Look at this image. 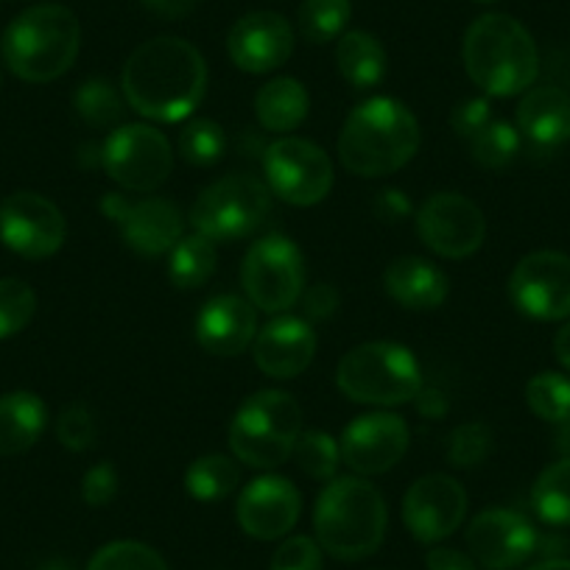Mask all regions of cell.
<instances>
[{
    "instance_id": "cb8c5ba5",
    "label": "cell",
    "mask_w": 570,
    "mask_h": 570,
    "mask_svg": "<svg viewBox=\"0 0 570 570\" xmlns=\"http://www.w3.org/2000/svg\"><path fill=\"white\" fill-rule=\"evenodd\" d=\"M383 288L409 311H434L448 299V274L425 257L405 255L389 263Z\"/></svg>"
},
{
    "instance_id": "b9f144b4",
    "label": "cell",
    "mask_w": 570,
    "mask_h": 570,
    "mask_svg": "<svg viewBox=\"0 0 570 570\" xmlns=\"http://www.w3.org/2000/svg\"><path fill=\"white\" fill-rule=\"evenodd\" d=\"M115 495H118V473H115L112 464H92L85 479H81V498H85L87 507H107V503H112Z\"/></svg>"
},
{
    "instance_id": "8992f818",
    "label": "cell",
    "mask_w": 570,
    "mask_h": 570,
    "mask_svg": "<svg viewBox=\"0 0 570 570\" xmlns=\"http://www.w3.org/2000/svg\"><path fill=\"white\" fill-rule=\"evenodd\" d=\"M303 434V409L288 392L263 389L246 397L229 425V448L246 468L274 470L285 464Z\"/></svg>"
},
{
    "instance_id": "681fc988",
    "label": "cell",
    "mask_w": 570,
    "mask_h": 570,
    "mask_svg": "<svg viewBox=\"0 0 570 570\" xmlns=\"http://www.w3.org/2000/svg\"><path fill=\"white\" fill-rule=\"evenodd\" d=\"M553 353H557V361L570 372V322L557 333L553 338Z\"/></svg>"
},
{
    "instance_id": "52a82bcc",
    "label": "cell",
    "mask_w": 570,
    "mask_h": 570,
    "mask_svg": "<svg viewBox=\"0 0 570 570\" xmlns=\"http://www.w3.org/2000/svg\"><path fill=\"white\" fill-rule=\"evenodd\" d=\"M336 383L353 403L392 409L411 403L422 392V370L403 344L366 342L338 361Z\"/></svg>"
},
{
    "instance_id": "60d3db41",
    "label": "cell",
    "mask_w": 570,
    "mask_h": 570,
    "mask_svg": "<svg viewBox=\"0 0 570 570\" xmlns=\"http://www.w3.org/2000/svg\"><path fill=\"white\" fill-rule=\"evenodd\" d=\"M268 570H322V546L311 537H292L274 551Z\"/></svg>"
},
{
    "instance_id": "3957f363",
    "label": "cell",
    "mask_w": 570,
    "mask_h": 570,
    "mask_svg": "<svg viewBox=\"0 0 570 570\" xmlns=\"http://www.w3.org/2000/svg\"><path fill=\"white\" fill-rule=\"evenodd\" d=\"M462 59L473 85L495 98L531 90L540 73L534 37L509 14H484L475 20L464 35Z\"/></svg>"
},
{
    "instance_id": "ee69618b",
    "label": "cell",
    "mask_w": 570,
    "mask_h": 570,
    "mask_svg": "<svg viewBox=\"0 0 570 570\" xmlns=\"http://www.w3.org/2000/svg\"><path fill=\"white\" fill-rule=\"evenodd\" d=\"M338 303H342V297H338L336 288H333V285H327V283H316V285H311L308 292H303L305 316H308V320H314V322L331 320V316L336 314Z\"/></svg>"
},
{
    "instance_id": "7dc6e473",
    "label": "cell",
    "mask_w": 570,
    "mask_h": 570,
    "mask_svg": "<svg viewBox=\"0 0 570 570\" xmlns=\"http://www.w3.org/2000/svg\"><path fill=\"white\" fill-rule=\"evenodd\" d=\"M140 3L163 20H179L194 12L196 7V0H140Z\"/></svg>"
},
{
    "instance_id": "e0dca14e",
    "label": "cell",
    "mask_w": 570,
    "mask_h": 570,
    "mask_svg": "<svg viewBox=\"0 0 570 570\" xmlns=\"http://www.w3.org/2000/svg\"><path fill=\"white\" fill-rule=\"evenodd\" d=\"M411 431L403 416L389 411H372L344 428L342 462L358 475L389 473L405 456Z\"/></svg>"
},
{
    "instance_id": "c3c4849f",
    "label": "cell",
    "mask_w": 570,
    "mask_h": 570,
    "mask_svg": "<svg viewBox=\"0 0 570 570\" xmlns=\"http://www.w3.org/2000/svg\"><path fill=\"white\" fill-rule=\"evenodd\" d=\"M416 409H420V414H425L428 420H436V416H442L448 411V397L442 392H436V389H422V392L416 394Z\"/></svg>"
},
{
    "instance_id": "816d5d0a",
    "label": "cell",
    "mask_w": 570,
    "mask_h": 570,
    "mask_svg": "<svg viewBox=\"0 0 570 570\" xmlns=\"http://www.w3.org/2000/svg\"><path fill=\"white\" fill-rule=\"evenodd\" d=\"M475 3H495V0H475Z\"/></svg>"
},
{
    "instance_id": "603a6c76",
    "label": "cell",
    "mask_w": 570,
    "mask_h": 570,
    "mask_svg": "<svg viewBox=\"0 0 570 570\" xmlns=\"http://www.w3.org/2000/svg\"><path fill=\"white\" fill-rule=\"evenodd\" d=\"M518 131L529 146L553 151L570 140V92L557 85L525 90L518 107Z\"/></svg>"
},
{
    "instance_id": "5bb4252c",
    "label": "cell",
    "mask_w": 570,
    "mask_h": 570,
    "mask_svg": "<svg viewBox=\"0 0 570 570\" xmlns=\"http://www.w3.org/2000/svg\"><path fill=\"white\" fill-rule=\"evenodd\" d=\"M509 297L520 314L540 322L570 316V255L531 252L509 277Z\"/></svg>"
},
{
    "instance_id": "836d02e7",
    "label": "cell",
    "mask_w": 570,
    "mask_h": 570,
    "mask_svg": "<svg viewBox=\"0 0 570 570\" xmlns=\"http://www.w3.org/2000/svg\"><path fill=\"white\" fill-rule=\"evenodd\" d=\"M525 403L540 420L553 425L570 422V381L557 372H540L525 386Z\"/></svg>"
},
{
    "instance_id": "484cf974",
    "label": "cell",
    "mask_w": 570,
    "mask_h": 570,
    "mask_svg": "<svg viewBox=\"0 0 570 570\" xmlns=\"http://www.w3.org/2000/svg\"><path fill=\"white\" fill-rule=\"evenodd\" d=\"M311 96L297 79L279 76V79L266 81L255 96V115L261 126L274 135H288L299 129L308 118Z\"/></svg>"
},
{
    "instance_id": "d6986e66",
    "label": "cell",
    "mask_w": 570,
    "mask_h": 570,
    "mask_svg": "<svg viewBox=\"0 0 570 570\" xmlns=\"http://www.w3.org/2000/svg\"><path fill=\"white\" fill-rule=\"evenodd\" d=\"M303 512L299 490L283 475H261L238 498V523L255 540H279L297 525Z\"/></svg>"
},
{
    "instance_id": "f907efd6",
    "label": "cell",
    "mask_w": 570,
    "mask_h": 570,
    "mask_svg": "<svg viewBox=\"0 0 570 570\" xmlns=\"http://www.w3.org/2000/svg\"><path fill=\"white\" fill-rule=\"evenodd\" d=\"M525 570H570V559H546V562L531 564Z\"/></svg>"
},
{
    "instance_id": "7c38bea8",
    "label": "cell",
    "mask_w": 570,
    "mask_h": 570,
    "mask_svg": "<svg viewBox=\"0 0 570 570\" xmlns=\"http://www.w3.org/2000/svg\"><path fill=\"white\" fill-rule=\"evenodd\" d=\"M101 213L118 227L124 244L142 257L168 255L185 235L183 210L160 196L126 199L124 194H107Z\"/></svg>"
},
{
    "instance_id": "ac0fdd59",
    "label": "cell",
    "mask_w": 570,
    "mask_h": 570,
    "mask_svg": "<svg viewBox=\"0 0 570 570\" xmlns=\"http://www.w3.org/2000/svg\"><path fill=\"white\" fill-rule=\"evenodd\" d=\"M468 548L490 570H509L534 557L540 534L529 518L512 509H487L475 514L468 529Z\"/></svg>"
},
{
    "instance_id": "f546056e",
    "label": "cell",
    "mask_w": 570,
    "mask_h": 570,
    "mask_svg": "<svg viewBox=\"0 0 570 570\" xmlns=\"http://www.w3.org/2000/svg\"><path fill=\"white\" fill-rule=\"evenodd\" d=\"M531 507L548 525H570V456L540 473L531 490Z\"/></svg>"
},
{
    "instance_id": "8d00e7d4",
    "label": "cell",
    "mask_w": 570,
    "mask_h": 570,
    "mask_svg": "<svg viewBox=\"0 0 570 570\" xmlns=\"http://www.w3.org/2000/svg\"><path fill=\"white\" fill-rule=\"evenodd\" d=\"M87 570H168L166 559L146 542L118 540L104 546L90 559Z\"/></svg>"
},
{
    "instance_id": "d6a6232c",
    "label": "cell",
    "mask_w": 570,
    "mask_h": 570,
    "mask_svg": "<svg viewBox=\"0 0 570 570\" xmlns=\"http://www.w3.org/2000/svg\"><path fill=\"white\" fill-rule=\"evenodd\" d=\"M350 14H353L350 0H305L299 7V35L314 46H325L344 35Z\"/></svg>"
},
{
    "instance_id": "1f68e13d",
    "label": "cell",
    "mask_w": 570,
    "mask_h": 570,
    "mask_svg": "<svg viewBox=\"0 0 570 570\" xmlns=\"http://www.w3.org/2000/svg\"><path fill=\"white\" fill-rule=\"evenodd\" d=\"M520 142H523V137H520L518 126L492 118L490 124L470 140V149H473V160L479 163L481 168L503 171V168H509L518 160Z\"/></svg>"
},
{
    "instance_id": "f1b7e54d",
    "label": "cell",
    "mask_w": 570,
    "mask_h": 570,
    "mask_svg": "<svg viewBox=\"0 0 570 570\" xmlns=\"http://www.w3.org/2000/svg\"><path fill=\"white\" fill-rule=\"evenodd\" d=\"M240 484V468L235 459L224 456V453H207L190 462L188 473H185V490L194 501L213 503L227 498Z\"/></svg>"
},
{
    "instance_id": "bcb514c9",
    "label": "cell",
    "mask_w": 570,
    "mask_h": 570,
    "mask_svg": "<svg viewBox=\"0 0 570 570\" xmlns=\"http://www.w3.org/2000/svg\"><path fill=\"white\" fill-rule=\"evenodd\" d=\"M428 570H475L473 559L456 548H434L425 557Z\"/></svg>"
},
{
    "instance_id": "f35d334b",
    "label": "cell",
    "mask_w": 570,
    "mask_h": 570,
    "mask_svg": "<svg viewBox=\"0 0 570 570\" xmlns=\"http://www.w3.org/2000/svg\"><path fill=\"white\" fill-rule=\"evenodd\" d=\"M492 453V431L484 422H464L448 436V462L459 470H473Z\"/></svg>"
},
{
    "instance_id": "9a60e30c",
    "label": "cell",
    "mask_w": 570,
    "mask_h": 570,
    "mask_svg": "<svg viewBox=\"0 0 570 570\" xmlns=\"http://www.w3.org/2000/svg\"><path fill=\"white\" fill-rule=\"evenodd\" d=\"M68 224L51 199L31 190L0 202V240L20 257L42 261L62 249Z\"/></svg>"
},
{
    "instance_id": "6da1fadb",
    "label": "cell",
    "mask_w": 570,
    "mask_h": 570,
    "mask_svg": "<svg viewBox=\"0 0 570 570\" xmlns=\"http://www.w3.org/2000/svg\"><path fill=\"white\" fill-rule=\"evenodd\" d=\"M120 85L137 115L155 124H179L205 98L207 62L188 40L157 37L131 51Z\"/></svg>"
},
{
    "instance_id": "9c48e42d",
    "label": "cell",
    "mask_w": 570,
    "mask_h": 570,
    "mask_svg": "<svg viewBox=\"0 0 570 570\" xmlns=\"http://www.w3.org/2000/svg\"><path fill=\"white\" fill-rule=\"evenodd\" d=\"M246 299L263 314H285L303 299L305 261L299 246L285 235L255 240L240 263Z\"/></svg>"
},
{
    "instance_id": "4dcf8cb0",
    "label": "cell",
    "mask_w": 570,
    "mask_h": 570,
    "mask_svg": "<svg viewBox=\"0 0 570 570\" xmlns=\"http://www.w3.org/2000/svg\"><path fill=\"white\" fill-rule=\"evenodd\" d=\"M76 115L92 129H112L124 118V98L109 79H87L73 96Z\"/></svg>"
},
{
    "instance_id": "30bf717a",
    "label": "cell",
    "mask_w": 570,
    "mask_h": 570,
    "mask_svg": "<svg viewBox=\"0 0 570 570\" xmlns=\"http://www.w3.org/2000/svg\"><path fill=\"white\" fill-rule=\"evenodd\" d=\"M101 166L124 190L151 194L171 177V142L149 124H120L101 142Z\"/></svg>"
},
{
    "instance_id": "d4e9b609",
    "label": "cell",
    "mask_w": 570,
    "mask_h": 570,
    "mask_svg": "<svg viewBox=\"0 0 570 570\" xmlns=\"http://www.w3.org/2000/svg\"><path fill=\"white\" fill-rule=\"evenodd\" d=\"M48 409L35 392H9L0 397V456H20L42 436Z\"/></svg>"
},
{
    "instance_id": "8fae6325",
    "label": "cell",
    "mask_w": 570,
    "mask_h": 570,
    "mask_svg": "<svg viewBox=\"0 0 570 570\" xmlns=\"http://www.w3.org/2000/svg\"><path fill=\"white\" fill-rule=\"evenodd\" d=\"M266 188L294 207L320 205L333 188V163L327 151L305 137H279L263 155Z\"/></svg>"
},
{
    "instance_id": "7402d4cb",
    "label": "cell",
    "mask_w": 570,
    "mask_h": 570,
    "mask_svg": "<svg viewBox=\"0 0 570 570\" xmlns=\"http://www.w3.org/2000/svg\"><path fill=\"white\" fill-rule=\"evenodd\" d=\"M257 336V308L244 297L222 294L202 305L196 316V342L222 358L240 355Z\"/></svg>"
},
{
    "instance_id": "ab89813d",
    "label": "cell",
    "mask_w": 570,
    "mask_h": 570,
    "mask_svg": "<svg viewBox=\"0 0 570 570\" xmlns=\"http://www.w3.org/2000/svg\"><path fill=\"white\" fill-rule=\"evenodd\" d=\"M57 436L68 451L85 453L96 445L98 428L92 420V411L85 403H70L65 405L62 414L57 420Z\"/></svg>"
},
{
    "instance_id": "e575fe53",
    "label": "cell",
    "mask_w": 570,
    "mask_h": 570,
    "mask_svg": "<svg viewBox=\"0 0 570 570\" xmlns=\"http://www.w3.org/2000/svg\"><path fill=\"white\" fill-rule=\"evenodd\" d=\"M227 151V137L224 129L210 118H194L183 126L179 131V155L190 163V166H216Z\"/></svg>"
},
{
    "instance_id": "74e56055",
    "label": "cell",
    "mask_w": 570,
    "mask_h": 570,
    "mask_svg": "<svg viewBox=\"0 0 570 570\" xmlns=\"http://www.w3.org/2000/svg\"><path fill=\"white\" fill-rule=\"evenodd\" d=\"M37 311V294L23 279L3 277L0 279V342L18 336L26 331Z\"/></svg>"
},
{
    "instance_id": "7bdbcfd3",
    "label": "cell",
    "mask_w": 570,
    "mask_h": 570,
    "mask_svg": "<svg viewBox=\"0 0 570 570\" xmlns=\"http://www.w3.org/2000/svg\"><path fill=\"white\" fill-rule=\"evenodd\" d=\"M492 118H495V115H492V107L487 98H468V101H459L456 107H453L451 126L453 131H456V137L470 142Z\"/></svg>"
},
{
    "instance_id": "d590c367",
    "label": "cell",
    "mask_w": 570,
    "mask_h": 570,
    "mask_svg": "<svg viewBox=\"0 0 570 570\" xmlns=\"http://www.w3.org/2000/svg\"><path fill=\"white\" fill-rule=\"evenodd\" d=\"M292 456L297 459L305 475L316 481H331L342 464V445L325 431H303Z\"/></svg>"
},
{
    "instance_id": "4fadbf2b",
    "label": "cell",
    "mask_w": 570,
    "mask_h": 570,
    "mask_svg": "<svg viewBox=\"0 0 570 570\" xmlns=\"http://www.w3.org/2000/svg\"><path fill=\"white\" fill-rule=\"evenodd\" d=\"M416 233L434 255L462 261L484 246L487 218L468 196L445 190L422 202L416 213Z\"/></svg>"
},
{
    "instance_id": "ba28073f",
    "label": "cell",
    "mask_w": 570,
    "mask_h": 570,
    "mask_svg": "<svg viewBox=\"0 0 570 570\" xmlns=\"http://www.w3.org/2000/svg\"><path fill=\"white\" fill-rule=\"evenodd\" d=\"M272 190L255 177L233 174L199 194L190 207V227L213 244H233L255 233L268 216Z\"/></svg>"
},
{
    "instance_id": "83f0119b",
    "label": "cell",
    "mask_w": 570,
    "mask_h": 570,
    "mask_svg": "<svg viewBox=\"0 0 570 570\" xmlns=\"http://www.w3.org/2000/svg\"><path fill=\"white\" fill-rule=\"evenodd\" d=\"M218 252L210 238L190 233L179 238V244L168 252V279L183 292H194L210 283L216 274Z\"/></svg>"
},
{
    "instance_id": "f6af8a7d",
    "label": "cell",
    "mask_w": 570,
    "mask_h": 570,
    "mask_svg": "<svg viewBox=\"0 0 570 570\" xmlns=\"http://www.w3.org/2000/svg\"><path fill=\"white\" fill-rule=\"evenodd\" d=\"M375 213L381 216V222L386 224H400L403 218L411 216V202L403 190H383L375 199Z\"/></svg>"
},
{
    "instance_id": "5b68a950",
    "label": "cell",
    "mask_w": 570,
    "mask_h": 570,
    "mask_svg": "<svg viewBox=\"0 0 570 570\" xmlns=\"http://www.w3.org/2000/svg\"><path fill=\"white\" fill-rule=\"evenodd\" d=\"M81 48L79 18L68 7L42 3L9 23L0 51L7 68L29 85H48L73 68Z\"/></svg>"
},
{
    "instance_id": "44dd1931",
    "label": "cell",
    "mask_w": 570,
    "mask_h": 570,
    "mask_svg": "<svg viewBox=\"0 0 570 570\" xmlns=\"http://www.w3.org/2000/svg\"><path fill=\"white\" fill-rule=\"evenodd\" d=\"M252 355L263 375L274 381H292L303 375L316 355V333L299 316H277L252 342Z\"/></svg>"
},
{
    "instance_id": "4316f807",
    "label": "cell",
    "mask_w": 570,
    "mask_h": 570,
    "mask_svg": "<svg viewBox=\"0 0 570 570\" xmlns=\"http://www.w3.org/2000/svg\"><path fill=\"white\" fill-rule=\"evenodd\" d=\"M336 65L338 73L344 76V81L350 87H355V90H370V87H377L383 81L389 59L377 37H372L370 31L353 29L338 37Z\"/></svg>"
},
{
    "instance_id": "2e32d148",
    "label": "cell",
    "mask_w": 570,
    "mask_h": 570,
    "mask_svg": "<svg viewBox=\"0 0 570 570\" xmlns=\"http://www.w3.org/2000/svg\"><path fill=\"white\" fill-rule=\"evenodd\" d=\"M468 514V492L451 475H425L414 481L403 498V520L420 542H440L451 537Z\"/></svg>"
},
{
    "instance_id": "7a4b0ae2",
    "label": "cell",
    "mask_w": 570,
    "mask_h": 570,
    "mask_svg": "<svg viewBox=\"0 0 570 570\" xmlns=\"http://www.w3.org/2000/svg\"><path fill=\"white\" fill-rule=\"evenodd\" d=\"M420 137V124L405 104L386 96L366 98L344 120L338 157L355 177H386L411 163Z\"/></svg>"
},
{
    "instance_id": "277c9868",
    "label": "cell",
    "mask_w": 570,
    "mask_h": 570,
    "mask_svg": "<svg viewBox=\"0 0 570 570\" xmlns=\"http://www.w3.org/2000/svg\"><path fill=\"white\" fill-rule=\"evenodd\" d=\"M389 512L381 492L361 475H342L322 490L314 529L322 551L344 562L372 557L386 537Z\"/></svg>"
},
{
    "instance_id": "ffe728a7",
    "label": "cell",
    "mask_w": 570,
    "mask_h": 570,
    "mask_svg": "<svg viewBox=\"0 0 570 570\" xmlns=\"http://www.w3.org/2000/svg\"><path fill=\"white\" fill-rule=\"evenodd\" d=\"M294 51V31L288 20L274 12H252L240 18L227 35V53L244 73H272L283 68Z\"/></svg>"
}]
</instances>
